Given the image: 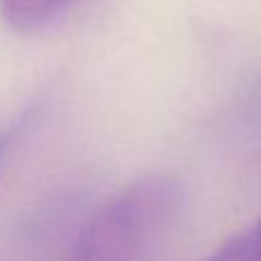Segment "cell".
Segmentation results:
<instances>
[{
  "mask_svg": "<svg viewBox=\"0 0 261 261\" xmlns=\"http://www.w3.org/2000/svg\"><path fill=\"white\" fill-rule=\"evenodd\" d=\"M179 208V181L165 174L142 176L96 208L69 261H149Z\"/></svg>",
  "mask_w": 261,
  "mask_h": 261,
  "instance_id": "1",
  "label": "cell"
},
{
  "mask_svg": "<svg viewBox=\"0 0 261 261\" xmlns=\"http://www.w3.org/2000/svg\"><path fill=\"white\" fill-rule=\"evenodd\" d=\"M76 0H0V18L14 32L30 35L58 23Z\"/></svg>",
  "mask_w": 261,
  "mask_h": 261,
  "instance_id": "2",
  "label": "cell"
},
{
  "mask_svg": "<svg viewBox=\"0 0 261 261\" xmlns=\"http://www.w3.org/2000/svg\"><path fill=\"white\" fill-rule=\"evenodd\" d=\"M199 261H261V216L236 234L227 236Z\"/></svg>",
  "mask_w": 261,
  "mask_h": 261,
  "instance_id": "3",
  "label": "cell"
},
{
  "mask_svg": "<svg viewBox=\"0 0 261 261\" xmlns=\"http://www.w3.org/2000/svg\"><path fill=\"white\" fill-rule=\"evenodd\" d=\"M32 122H35V113H32V110H28V113L21 115L16 122H12L9 126L0 128V163L5 161L7 151L14 147V142H16V140L32 126Z\"/></svg>",
  "mask_w": 261,
  "mask_h": 261,
  "instance_id": "4",
  "label": "cell"
}]
</instances>
